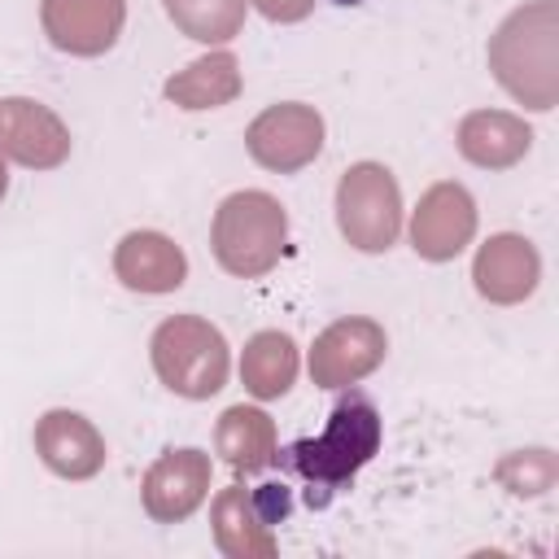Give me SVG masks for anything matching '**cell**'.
Instances as JSON below:
<instances>
[{"label": "cell", "instance_id": "9c48e42d", "mask_svg": "<svg viewBox=\"0 0 559 559\" xmlns=\"http://www.w3.org/2000/svg\"><path fill=\"white\" fill-rule=\"evenodd\" d=\"M0 153L22 166L52 170L70 157V131L39 100L9 96V100H0Z\"/></svg>", "mask_w": 559, "mask_h": 559}, {"label": "cell", "instance_id": "8fae6325", "mask_svg": "<svg viewBox=\"0 0 559 559\" xmlns=\"http://www.w3.org/2000/svg\"><path fill=\"white\" fill-rule=\"evenodd\" d=\"M210 489V459L201 450H166L144 476V511L162 524H175L201 507Z\"/></svg>", "mask_w": 559, "mask_h": 559}, {"label": "cell", "instance_id": "ffe728a7", "mask_svg": "<svg viewBox=\"0 0 559 559\" xmlns=\"http://www.w3.org/2000/svg\"><path fill=\"white\" fill-rule=\"evenodd\" d=\"M253 4H258V13L271 17V22H301V17L314 9V0H253Z\"/></svg>", "mask_w": 559, "mask_h": 559}, {"label": "cell", "instance_id": "d6986e66", "mask_svg": "<svg viewBox=\"0 0 559 559\" xmlns=\"http://www.w3.org/2000/svg\"><path fill=\"white\" fill-rule=\"evenodd\" d=\"M166 17L197 44H227L245 26V0H162Z\"/></svg>", "mask_w": 559, "mask_h": 559}, {"label": "cell", "instance_id": "7a4b0ae2", "mask_svg": "<svg viewBox=\"0 0 559 559\" xmlns=\"http://www.w3.org/2000/svg\"><path fill=\"white\" fill-rule=\"evenodd\" d=\"M489 66L515 100L533 109H550L555 105V4L537 0L528 9H515L489 44Z\"/></svg>", "mask_w": 559, "mask_h": 559}, {"label": "cell", "instance_id": "52a82bcc", "mask_svg": "<svg viewBox=\"0 0 559 559\" xmlns=\"http://www.w3.org/2000/svg\"><path fill=\"white\" fill-rule=\"evenodd\" d=\"M44 35L70 57H100L118 44L127 22V0H44Z\"/></svg>", "mask_w": 559, "mask_h": 559}, {"label": "cell", "instance_id": "ac0fdd59", "mask_svg": "<svg viewBox=\"0 0 559 559\" xmlns=\"http://www.w3.org/2000/svg\"><path fill=\"white\" fill-rule=\"evenodd\" d=\"M214 441H218V454L236 472H262L275 459V424L258 406H231V411H223Z\"/></svg>", "mask_w": 559, "mask_h": 559}, {"label": "cell", "instance_id": "6da1fadb", "mask_svg": "<svg viewBox=\"0 0 559 559\" xmlns=\"http://www.w3.org/2000/svg\"><path fill=\"white\" fill-rule=\"evenodd\" d=\"M380 437H384V428H380L376 402H371L367 393H345V397L332 406L328 428H323L319 437H301V441L275 450L271 463L297 472V476L310 485V493L323 489L319 502H328L332 489L349 485V480L376 459Z\"/></svg>", "mask_w": 559, "mask_h": 559}, {"label": "cell", "instance_id": "9a60e30c", "mask_svg": "<svg viewBox=\"0 0 559 559\" xmlns=\"http://www.w3.org/2000/svg\"><path fill=\"white\" fill-rule=\"evenodd\" d=\"M528 140H533V131L520 118L498 114V109H480V114H467L459 122V153L476 166H489V170L515 166L528 153Z\"/></svg>", "mask_w": 559, "mask_h": 559}, {"label": "cell", "instance_id": "7c38bea8", "mask_svg": "<svg viewBox=\"0 0 559 559\" xmlns=\"http://www.w3.org/2000/svg\"><path fill=\"white\" fill-rule=\"evenodd\" d=\"M114 275L135 293H175L188 280V258L162 231H127L114 249Z\"/></svg>", "mask_w": 559, "mask_h": 559}, {"label": "cell", "instance_id": "ba28073f", "mask_svg": "<svg viewBox=\"0 0 559 559\" xmlns=\"http://www.w3.org/2000/svg\"><path fill=\"white\" fill-rule=\"evenodd\" d=\"M389 341H384V328L371 323V319H341L332 323L314 349H310V376L319 389H345L354 380H362L367 371L380 367Z\"/></svg>", "mask_w": 559, "mask_h": 559}, {"label": "cell", "instance_id": "30bf717a", "mask_svg": "<svg viewBox=\"0 0 559 559\" xmlns=\"http://www.w3.org/2000/svg\"><path fill=\"white\" fill-rule=\"evenodd\" d=\"M476 231V205L467 197V188L459 183H432L411 218V240L415 253L428 262H450L463 253V245Z\"/></svg>", "mask_w": 559, "mask_h": 559}, {"label": "cell", "instance_id": "277c9868", "mask_svg": "<svg viewBox=\"0 0 559 559\" xmlns=\"http://www.w3.org/2000/svg\"><path fill=\"white\" fill-rule=\"evenodd\" d=\"M153 367L162 384L179 397H214L227 384V341L214 323L197 314H175L153 332Z\"/></svg>", "mask_w": 559, "mask_h": 559}, {"label": "cell", "instance_id": "5bb4252c", "mask_svg": "<svg viewBox=\"0 0 559 559\" xmlns=\"http://www.w3.org/2000/svg\"><path fill=\"white\" fill-rule=\"evenodd\" d=\"M35 450L57 476L70 480H83L105 463V441L79 411H48L35 424Z\"/></svg>", "mask_w": 559, "mask_h": 559}, {"label": "cell", "instance_id": "44dd1931", "mask_svg": "<svg viewBox=\"0 0 559 559\" xmlns=\"http://www.w3.org/2000/svg\"><path fill=\"white\" fill-rule=\"evenodd\" d=\"M4 188H9V175H4V162H0V197H4Z\"/></svg>", "mask_w": 559, "mask_h": 559}, {"label": "cell", "instance_id": "8992f818", "mask_svg": "<svg viewBox=\"0 0 559 559\" xmlns=\"http://www.w3.org/2000/svg\"><path fill=\"white\" fill-rule=\"evenodd\" d=\"M245 148L258 166L266 170H280V175H293L301 166H310L323 148V118L301 105V100H284V105H271L266 114H258L245 131Z\"/></svg>", "mask_w": 559, "mask_h": 559}, {"label": "cell", "instance_id": "5b68a950", "mask_svg": "<svg viewBox=\"0 0 559 559\" xmlns=\"http://www.w3.org/2000/svg\"><path fill=\"white\" fill-rule=\"evenodd\" d=\"M336 223H341V236L362 253H384L397 240L402 197H397L393 175L380 162H358L341 175Z\"/></svg>", "mask_w": 559, "mask_h": 559}, {"label": "cell", "instance_id": "4fadbf2b", "mask_svg": "<svg viewBox=\"0 0 559 559\" xmlns=\"http://www.w3.org/2000/svg\"><path fill=\"white\" fill-rule=\"evenodd\" d=\"M537 275H542V262L524 236H489L476 253V266H472L480 297H489L498 306L524 301L537 288Z\"/></svg>", "mask_w": 559, "mask_h": 559}, {"label": "cell", "instance_id": "2e32d148", "mask_svg": "<svg viewBox=\"0 0 559 559\" xmlns=\"http://www.w3.org/2000/svg\"><path fill=\"white\" fill-rule=\"evenodd\" d=\"M240 380L253 397L271 402V397H284L297 380V345L288 332H258L249 336L245 354H240Z\"/></svg>", "mask_w": 559, "mask_h": 559}, {"label": "cell", "instance_id": "e0dca14e", "mask_svg": "<svg viewBox=\"0 0 559 559\" xmlns=\"http://www.w3.org/2000/svg\"><path fill=\"white\" fill-rule=\"evenodd\" d=\"M162 92L179 109H218V105L236 100V92H240V66H236L231 52H210V57L192 61L188 70H179L175 79H166Z\"/></svg>", "mask_w": 559, "mask_h": 559}, {"label": "cell", "instance_id": "3957f363", "mask_svg": "<svg viewBox=\"0 0 559 559\" xmlns=\"http://www.w3.org/2000/svg\"><path fill=\"white\" fill-rule=\"evenodd\" d=\"M284 240H288V214L271 192H258V188L231 192L214 210L210 245L227 275H240V280L266 275L280 262Z\"/></svg>", "mask_w": 559, "mask_h": 559}]
</instances>
